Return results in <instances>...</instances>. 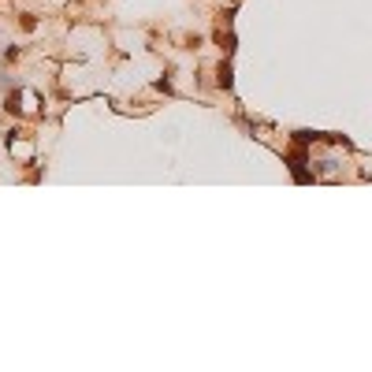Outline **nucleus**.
I'll list each match as a JSON object with an SVG mask.
<instances>
[{
  "instance_id": "1",
  "label": "nucleus",
  "mask_w": 372,
  "mask_h": 372,
  "mask_svg": "<svg viewBox=\"0 0 372 372\" xmlns=\"http://www.w3.org/2000/svg\"><path fill=\"white\" fill-rule=\"evenodd\" d=\"M19 101H23V93H19V89H11V93H8V101H4V108L19 116Z\"/></svg>"
},
{
  "instance_id": "2",
  "label": "nucleus",
  "mask_w": 372,
  "mask_h": 372,
  "mask_svg": "<svg viewBox=\"0 0 372 372\" xmlns=\"http://www.w3.org/2000/svg\"><path fill=\"white\" fill-rule=\"evenodd\" d=\"M220 86L231 89V64H220Z\"/></svg>"
}]
</instances>
